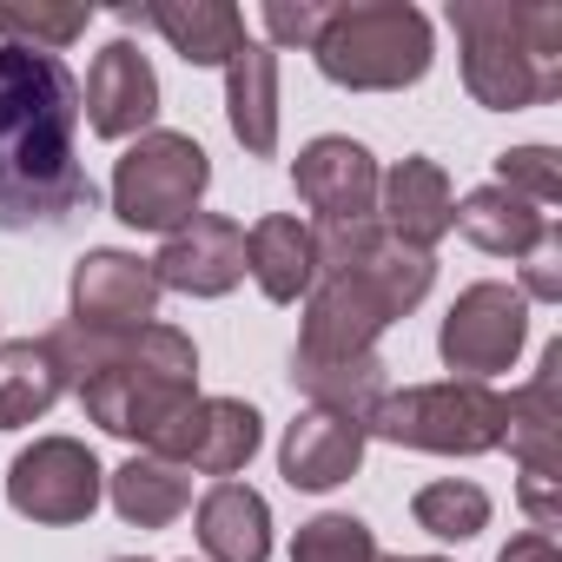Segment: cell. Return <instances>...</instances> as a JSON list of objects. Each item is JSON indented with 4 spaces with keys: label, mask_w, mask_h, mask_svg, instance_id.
<instances>
[{
    "label": "cell",
    "mask_w": 562,
    "mask_h": 562,
    "mask_svg": "<svg viewBox=\"0 0 562 562\" xmlns=\"http://www.w3.org/2000/svg\"><path fill=\"white\" fill-rule=\"evenodd\" d=\"M450 232H463L476 251H490V258H509V265H522L536 245H542V232H549V212H536V205H522L516 192H503V186H476L470 199H457V212H450Z\"/></svg>",
    "instance_id": "obj_21"
},
{
    "label": "cell",
    "mask_w": 562,
    "mask_h": 562,
    "mask_svg": "<svg viewBox=\"0 0 562 562\" xmlns=\"http://www.w3.org/2000/svg\"><path fill=\"white\" fill-rule=\"evenodd\" d=\"M496 562H562V555H555V536L522 529V536H509V542H503V555H496Z\"/></svg>",
    "instance_id": "obj_32"
},
{
    "label": "cell",
    "mask_w": 562,
    "mask_h": 562,
    "mask_svg": "<svg viewBox=\"0 0 562 562\" xmlns=\"http://www.w3.org/2000/svg\"><path fill=\"white\" fill-rule=\"evenodd\" d=\"M404 562H443V555H404Z\"/></svg>",
    "instance_id": "obj_33"
},
{
    "label": "cell",
    "mask_w": 562,
    "mask_h": 562,
    "mask_svg": "<svg viewBox=\"0 0 562 562\" xmlns=\"http://www.w3.org/2000/svg\"><path fill=\"white\" fill-rule=\"evenodd\" d=\"M225 126L251 159L278 153V54L265 41H245L225 67Z\"/></svg>",
    "instance_id": "obj_20"
},
{
    "label": "cell",
    "mask_w": 562,
    "mask_h": 562,
    "mask_svg": "<svg viewBox=\"0 0 562 562\" xmlns=\"http://www.w3.org/2000/svg\"><path fill=\"white\" fill-rule=\"evenodd\" d=\"M450 212H457L450 172L437 159H424V153L397 159L378 179V225H384V238H397L411 251H437L450 238Z\"/></svg>",
    "instance_id": "obj_14"
},
{
    "label": "cell",
    "mask_w": 562,
    "mask_h": 562,
    "mask_svg": "<svg viewBox=\"0 0 562 562\" xmlns=\"http://www.w3.org/2000/svg\"><path fill=\"white\" fill-rule=\"evenodd\" d=\"M67 397V371L47 338L0 345V430H27Z\"/></svg>",
    "instance_id": "obj_23"
},
{
    "label": "cell",
    "mask_w": 562,
    "mask_h": 562,
    "mask_svg": "<svg viewBox=\"0 0 562 562\" xmlns=\"http://www.w3.org/2000/svg\"><path fill=\"white\" fill-rule=\"evenodd\" d=\"M93 205L80 166V80L60 54L0 41V232L67 225Z\"/></svg>",
    "instance_id": "obj_1"
},
{
    "label": "cell",
    "mask_w": 562,
    "mask_h": 562,
    "mask_svg": "<svg viewBox=\"0 0 562 562\" xmlns=\"http://www.w3.org/2000/svg\"><path fill=\"white\" fill-rule=\"evenodd\" d=\"M443 21L457 34L463 93L476 106L522 113L562 93V8L549 0H450Z\"/></svg>",
    "instance_id": "obj_3"
},
{
    "label": "cell",
    "mask_w": 562,
    "mask_h": 562,
    "mask_svg": "<svg viewBox=\"0 0 562 562\" xmlns=\"http://www.w3.org/2000/svg\"><path fill=\"white\" fill-rule=\"evenodd\" d=\"M522 345H529V299L503 285V278H476L470 292H457V305L437 325V358L463 384L503 378L522 358Z\"/></svg>",
    "instance_id": "obj_7"
},
{
    "label": "cell",
    "mask_w": 562,
    "mask_h": 562,
    "mask_svg": "<svg viewBox=\"0 0 562 562\" xmlns=\"http://www.w3.org/2000/svg\"><path fill=\"white\" fill-rule=\"evenodd\" d=\"M106 496V470L80 437H34L14 463H8V503L14 516L41 522V529H74L100 509Z\"/></svg>",
    "instance_id": "obj_8"
},
{
    "label": "cell",
    "mask_w": 562,
    "mask_h": 562,
    "mask_svg": "<svg viewBox=\"0 0 562 562\" xmlns=\"http://www.w3.org/2000/svg\"><path fill=\"white\" fill-rule=\"evenodd\" d=\"M113 562H146V555H113Z\"/></svg>",
    "instance_id": "obj_34"
},
{
    "label": "cell",
    "mask_w": 562,
    "mask_h": 562,
    "mask_svg": "<svg viewBox=\"0 0 562 562\" xmlns=\"http://www.w3.org/2000/svg\"><path fill=\"white\" fill-rule=\"evenodd\" d=\"M364 424L358 417H338V411H299L285 424V443H278V476H285L292 490H338L364 470Z\"/></svg>",
    "instance_id": "obj_15"
},
{
    "label": "cell",
    "mask_w": 562,
    "mask_h": 562,
    "mask_svg": "<svg viewBox=\"0 0 562 562\" xmlns=\"http://www.w3.org/2000/svg\"><path fill=\"white\" fill-rule=\"evenodd\" d=\"M503 443L516 450L522 470L562 476V338L542 345L536 378L503 397Z\"/></svg>",
    "instance_id": "obj_17"
},
{
    "label": "cell",
    "mask_w": 562,
    "mask_h": 562,
    "mask_svg": "<svg viewBox=\"0 0 562 562\" xmlns=\"http://www.w3.org/2000/svg\"><path fill=\"white\" fill-rule=\"evenodd\" d=\"M205 186H212L205 146H199L192 133L153 126V133H139V139L113 159L106 199H113V218H120V225H133V232H166V238H172V232L199 212Z\"/></svg>",
    "instance_id": "obj_6"
},
{
    "label": "cell",
    "mask_w": 562,
    "mask_h": 562,
    "mask_svg": "<svg viewBox=\"0 0 562 562\" xmlns=\"http://www.w3.org/2000/svg\"><path fill=\"white\" fill-rule=\"evenodd\" d=\"M516 292H522L529 305H555V299H562V232H555V225H549L542 245L522 258V285H516Z\"/></svg>",
    "instance_id": "obj_30"
},
{
    "label": "cell",
    "mask_w": 562,
    "mask_h": 562,
    "mask_svg": "<svg viewBox=\"0 0 562 562\" xmlns=\"http://www.w3.org/2000/svg\"><path fill=\"white\" fill-rule=\"evenodd\" d=\"M378 562H404V555H378Z\"/></svg>",
    "instance_id": "obj_35"
},
{
    "label": "cell",
    "mask_w": 562,
    "mask_h": 562,
    "mask_svg": "<svg viewBox=\"0 0 562 562\" xmlns=\"http://www.w3.org/2000/svg\"><path fill=\"white\" fill-rule=\"evenodd\" d=\"M490 186H503V192H516L522 205L549 212V205L562 199V153H555V146H509V153H496V179H490Z\"/></svg>",
    "instance_id": "obj_28"
},
{
    "label": "cell",
    "mask_w": 562,
    "mask_h": 562,
    "mask_svg": "<svg viewBox=\"0 0 562 562\" xmlns=\"http://www.w3.org/2000/svg\"><path fill=\"white\" fill-rule=\"evenodd\" d=\"M516 503L529 509V522H536L542 536H555V522H562V476H549V470H522Z\"/></svg>",
    "instance_id": "obj_31"
},
{
    "label": "cell",
    "mask_w": 562,
    "mask_h": 562,
    "mask_svg": "<svg viewBox=\"0 0 562 562\" xmlns=\"http://www.w3.org/2000/svg\"><path fill=\"white\" fill-rule=\"evenodd\" d=\"M378 536L364 516H345V509H325L312 522H299L292 536V562H378Z\"/></svg>",
    "instance_id": "obj_26"
},
{
    "label": "cell",
    "mask_w": 562,
    "mask_h": 562,
    "mask_svg": "<svg viewBox=\"0 0 562 562\" xmlns=\"http://www.w3.org/2000/svg\"><path fill=\"white\" fill-rule=\"evenodd\" d=\"M258 443H265V417L245 397H192L146 450L179 463V470H192V476L225 483V476H238L258 457Z\"/></svg>",
    "instance_id": "obj_9"
},
{
    "label": "cell",
    "mask_w": 562,
    "mask_h": 562,
    "mask_svg": "<svg viewBox=\"0 0 562 562\" xmlns=\"http://www.w3.org/2000/svg\"><path fill=\"white\" fill-rule=\"evenodd\" d=\"M80 113L93 126V139H139L159 120V74L133 41H106L87 67L80 87Z\"/></svg>",
    "instance_id": "obj_13"
},
{
    "label": "cell",
    "mask_w": 562,
    "mask_h": 562,
    "mask_svg": "<svg viewBox=\"0 0 562 562\" xmlns=\"http://www.w3.org/2000/svg\"><path fill=\"white\" fill-rule=\"evenodd\" d=\"M364 437H384L397 450H430V457H490L503 450V391L463 384V378L404 384V391H384Z\"/></svg>",
    "instance_id": "obj_5"
},
{
    "label": "cell",
    "mask_w": 562,
    "mask_h": 562,
    "mask_svg": "<svg viewBox=\"0 0 562 562\" xmlns=\"http://www.w3.org/2000/svg\"><path fill=\"white\" fill-rule=\"evenodd\" d=\"M325 14H331V0H265L258 8V27H265V47L271 54H285V47H305L325 34Z\"/></svg>",
    "instance_id": "obj_29"
},
{
    "label": "cell",
    "mask_w": 562,
    "mask_h": 562,
    "mask_svg": "<svg viewBox=\"0 0 562 562\" xmlns=\"http://www.w3.org/2000/svg\"><path fill=\"white\" fill-rule=\"evenodd\" d=\"M67 391L80 397V411L120 437V443H153L192 397H199V345L153 318L146 331H87V325H60L47 331Z\"/></svg>",
    "instance_id": "obj_2"
},
{
    "label": "cell",
    "mask_w": 562,
    "mask_h": 562,
    "mask_svg": "<svg viewBox=\"0 0 562 562\" xmlns=\"http://www.w3.org/2000/svg\"><path fill=\"white\" fill-rule=\"evenodd\" d=\"M378 153L351 133H318L299 159H292V186L299 199L318 212V225H358V218H378Z\"/></svg>",
    "instance_id": "obj_11"
},
{
    "label": "cell",
    "mask_w": 562,
    "mask_h": 562,
    "mask_svg": "<svg viewBox=\"0 0 562 562\" xmlns=\"http://www.w3.org/2000/svg\"><path fill=\"white\" fill-rule=\"evenodd\" d=\"M106 496H113L120 522H133V529H166V522H179V516L192 509V470H179V463H166V457H153V450H133V457L106 476Z\"/></svg>",
    "instance_id": "obj_22"
},
{
    "label": "cell",
    "mask_w": 562,
    "mask_h": 562,
    "mask_svg": "<svg viewBox=\"0 0 562 562\" xmlns=\"http://www.w3.org/2000/svg\"><path fill=\"white\" fill-rule=\"evenodd\" d=\"M159 318V278L153 258L100 245L74 265V285H67V325L87 331H146Z\"/></svg>",
    "instance_id": "obj_10"
},
{
    "label": "cell",
    "mask_w": 562,
    "mask_h": 562,
    "mask_svg": "<svg viewBox=\"0 0 562 562\" xmlns=\"http://www.w3.org/2000/svg\"><path fill=\"white\" fill-rule=\"evenodd\" d=\"M312 60L345 93H404L430 74L437 34L411 0H345V8L325 14Z\"/></svg>",
    "instance_id": "obj_4"
},
{
    "label": "cell",
    "mask_w": 562,
    "mask_h": 562,
    "mask_svg": "<svg viewBox=\"0 0 562 562\" xmlns=\"http://www.w3.org/2000/svg\"><path fill=\"white\" fill-rule=\"evenodd\" d=\"M159 292H186V299H225L245 278V225L225 212H192L153 258Z\"/></svg>",
    "instance_id": "obj_12"
},
{
    "label": "cell",
    "mask_w": 562,
    "mask_h": 562,
    "mask_svg": "<svg viewBox=\"0 0 562 562\" xmlns=\"http://www.w3.org/2000/svg\"><path fill=\"white\" fill-rule=\"evenodd\" d=\"M87 27H93V8H0V41L8 47L67 54Z\"/></svg>",
    "instance_id": "obj_27"
},
{
    "label": "cell",
    "mask_w": 562,
    "mask_h": 562,
    "mask_svg": "<svg viewBox=\"0 0 562 562\" xmlns=\"http://www.w3.org/2000/svg\"><path fill=\"white\" fill-rule=\"evenodd\" d=\"M292 384L312 397V411H338L358 424H371V411L391 391L378 351H364V358H292Z\"/></svg>",
    "instance_id": "obj_24"
},
{
    "label": "cell",
    "mask_w": 562,
    "mask_h": 562,
    "mask_svg": "<svg viewBox=\"0 0 562 562\" xmlns=\"http://www.w3.org/2000/svg\"><path fill=\"white\" fill-rule=\"evenodd\" d=\"M411 516L417 529H430L437 542H470L490 529V490L470 483V476H437L411 496Z\"/></svg>",
    "instance_id": "obj_25"
},
{
    "label": "cell",
    "mask_w": 562,
    "mask_h": 562,
    "mask_svg": "<svg viewBox=\"0 0 562 562\" xmlns=\"http://www.w3.org/2000/svg\"><path fill=\"white\" fill-rule=\"evenodd\" d=\"M192 529H199L205 562H271V503L238 476H225L199 496Z\"/></svg>",
    "instance_id": "obj_19"
},
{
    "label": "cell",
    "mask_w": 562,
    "mask_h": 562,
    "mask_svg": "<svg viewBox=\"0 0 562 562\" xmlns=\"http://www.w3.org/2000/svg\"><path fill=\"white\" fill-rule=\"evenodd\" d=\"M245 271H251V285H258L271 305H305V292L318 285L312 225H305L299 212H265V218L245 232Z\"/></svg>",
    "instance_id": "obj_18"
},
{
    "label": "cell",
    "mask_w": 562,
    "mask_h": 562,
    "mask_svg": "<svg viewBox=\"0 0 562 562\" xmlns=\"http://www.w3.org/2000/svg\"><path fill=\"white\" fill-rule=\"evenodd\" d=\"M126 27H153L186 67H225L251 34L232 0H153V8H120Z\"/></svg>",
    "instance_id": "obj_16"
}]
</instances>
